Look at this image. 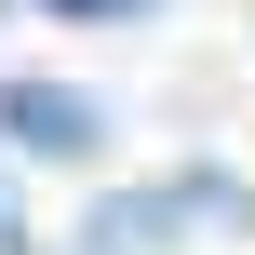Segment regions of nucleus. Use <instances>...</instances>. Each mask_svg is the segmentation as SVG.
<instances>
[{
  "label": "nucleus",
  "instance_id": "nucleus-1",
  "mask_svg": "<svg viewBox=\"0 0 255 255\" xmlns=\"http://www.w3.org/2000/svg\"><path fill=\"white\" fill-rule=\"evenodd\" d=\"M0 148H13V161H94V148H108V108H94L81 81L13 67V81H0Z\"/></svg>",
  "mask_w": 255,
  "mask_h": 255
},
{
  "label": "nucleus",
  "instance_id": "nucleus-2",
  "mask_svg": "<svg viewBox=\"0 0 255 255\" xmlns=\"http://www.w3.org/2000/svg\"><path fill=\"white\" fill-rule=\"evenodd\" d=\"M40 13H67V27H148L161 0H40Z\"/></svg>",
  "mask_w": 255,
  "mask_h": 255
},
{
  "label": "nucleus",
  "instance_id": "nucleus-3",
  "mask_svg": "<svg viewBox=\"0 0 255 255\" xmlns=\"http://www.w3.org/2000/svg\"><path fill=\"white\" fill-rule=\"evenodd\" d=\"M0 255H27V215H13V175H0Z\"/></svg>",
  "mask_w": 255,
  "mask_h": 255
}]
</instances>
